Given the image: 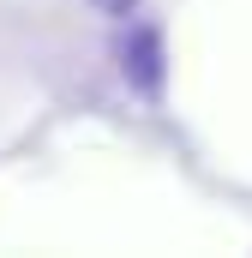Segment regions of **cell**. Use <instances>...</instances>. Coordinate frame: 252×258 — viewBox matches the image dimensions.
I'll return each instance as SVG.
<instances>
[{
	"instance_id": "2",
	"label": "cell",
	"mask_w": 252,
	"mask_h": 258,
	"mask_svg": "<svg viewBox=\"0 0 252 258\" xmlns=\"http://www.w3.org/2000/svg\"><path fill=\"white\" fill-rule=\"evenodd\" d=\"M90 6H102V12H108V18H126V12H132V6H138V0H90Z\"/></svg>"
},
{
	"instance_id": "1",
	"label": "cell",
	"mask_w": 252,
	"mask_h": 258,
	"mask_svg": "<svg viewBox=\"0 0 252 258\" xmlns=\"http://www.w3.org/2000/svg\"><path fill=\"white\" fill-rule=\"evenodd\" d=\"M120 72L138 96H162L168 84V48H162V30L156 24H132L120 36Z\"/></svg>"
}]
</instances>
